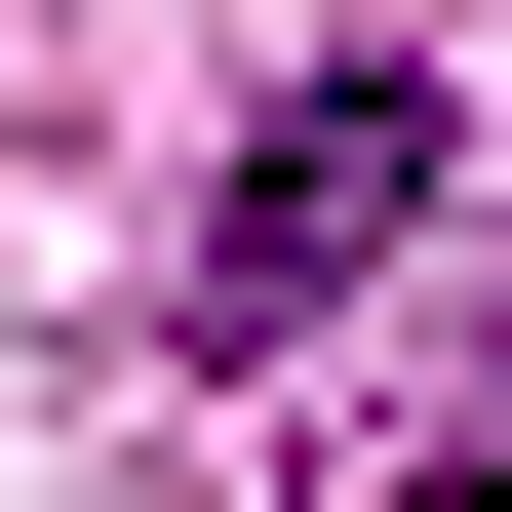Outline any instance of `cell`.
Returning a JSON list of instances; mask_svg holds the SVG:
<instances>
[{"mask_svg": "<svg viewBox=\"0 0 512 512\" xmlns=\"http://www.w3.org/2000/svg\"><path fill=\"white\" fill-rule=\"evenodd\" d=\"M394 197H434V79H276V158L197 197V355H276V316H355V276H394Z\"/></svg>", "mask_w": 512, "mask_h": 512, "instance_id": "cell-1", "label": "cell"}]
</instances>
